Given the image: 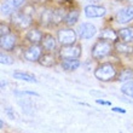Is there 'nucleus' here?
Returning a JSON list of instances; mask_svg holds the SVG:
<instances>
[{"label": "nucleus", "mask_w": 133, "mask_h": 133, "mask_svg": "<svg viewBox=\"0 0 133 133\" xmlns=\"http://www.w3.org/2000/svg\"><path fill=\"white\" fill-rule=\"evenodd\" d=\"M95 76L99 81H111L116 76V69L111 63H103L95 70Z\"/></svg>", "instance_id": "obj_1"}, {"label": "nucleus", "mask_w": 133, "mask_h": 133, "mask_svg": "<svg viewBox=\"0 0 133 133\" xmlns=\"http://www.w3.org/2000/svg\"><path fill=\"white\" fill-rule=\"evenodd\" d=\"M111 52V45L110 42L107 40H102L99 39V41H97L92 47V57L95 59H101L104 58Z\"/></svg>", "instance_id": "obj_2"}, {"label": "nucleus", "mask_w": 133, "mask_h": 133, "mask_svg": "<svg viewBox=\"0 0 133 133\" xmlns=\"http://www.w3.org/2000/svg\"><path fill=\"white\" fill-rule=\"evenodd\" d=\"M81 46L80 45H69L62 46L59 50V57L62 59H71V58H79L81 56Z\"/></svg>", "instance_id": "obj_3"}, {"label": "nucleus", "mask_w": 133, "mask_h": 133, "mask_svg": "<svg viewBox=\"0 0 133 133\" xmlns=\"http://www.w3.org/2000/svg\"><path fill=\"white\" fill-rule=\"evenodd\" d=\"M58 40H59L62 46L74 45L76 41V33H75V30L70 28L61 29L58 32Z\"/></svg>", "instance_id": "obj_4"}, {"label": "nucleus", "mask_w": 133, "mask_h": 133, "mask_svg": "<svg viewBox=\"0 0 133 133\" xmlns=\"http://www.w3.org/2000/svg\"><path fill=\"white\" fill-rule=\"evenodd\" d=\"M12 23L18 28H28L32 24V17L25 12H16L12 16Z\"/></svg>", "instance_id": "obj_5"}, {"label": "nucleus", "mask_w": 133, "mask_h": 133, "mask_svg": "<svg viewBox=\"0 0 133 133\" xmlns=\"http://www.w3.org/2000/svg\"><path fill=\"white\" fill-rule=\"evenodd\" d=\"M25 0H6L4 4H1V15L9 16L15 10H17L22 5H24Z\"/></svg>", "instance_id": "obj_6"}, {"label": "nucleus", "mask_w": 133, "mask_h": 133, "mask_svg": "<svg viewBox=\"0 0 133 133\" xmlns=\"http://www.w3.org/2000/svg\"><path fill=\"white\" fill-rule=\"evenodd\" d=\"M96 33H97V28L92 23L85 22V23H81V25L79 27V35L81 39H85V40L93 38Z\"/></svg>", "instance_id": "obj_7"}, {"label": "nucleus", "mask_w": 133, "mask_h": 133, "mask_svg": "<svg viewBox=\"0 0 133 133\" xmlns=\"http://www.w3.org/2000/svg\"><path fill=\"white\" fill-rule=\"evenodd\" d=\"M132 19H133V5L127 6L125 9H121L117 12V15H116V21L119 22V23H121V24L128 23Z\"/></svg>", "instance_id": "obj_8"}, {"label": "nucleus", "mask_w": 133, "mask_h": 133, "mask_svg": "<svg viewBox=\"0 0 133 133\" xmlns=\"http://www.w3.org/2000/svg\"><path fill=\"white\" fill-rule=\"evenodd\" d=\"M107 14V10L102 6H97V5H88L85 7V15L88 18H98L103 17Z\"/></svg>", "instance_id": "obj_9"}, {"label": "nucleus", "mask_w": 133, "mask_h": 133, "mask_svg": "<svg viewBox=\"0 0 133 133\" xmlns=\"http://www.w3.org/2000/svg\"><path fill=\"white\" fill-rule=\"evenodd\" d=\"M40 57H41V49L38 45H32L24 52V58L29 62H36Z\"/></svg>", "instance_id": "obj_10"}, {"label": "nucleus", "mask_w": 133, "mask_h": 133, "mask_svg": "<svg viewBox=\"0 0 133 133\" xmlns=\"http://www.w3.org/2000/svg\"><path fill=\"white\" fill-rule=\"evenodd\" d=\"M25 38H27V40H28L30 44H33V45H38V44H40V42L42 41L44 35H42V33L40 32V30L33 28V29H30V30H28L27 35H25Z\"/></svg>", "instance_id": "obj_11"}, {"label": "nucleus", "mask_w": 133, "mask_h": 133, "mask_svg": "<svg viewBox=\"0 0 133 133\" xmlns=\"http://www.w3.org/2000/svg\"><path fill=\"white\" fill-rule=\"evenodd\" d=\"M16 45V36L15 35H5V36H1V40H0V46H1V50H5V51H11V50L15 47Z\"/></svg>", "instance_id": "obj_12"}, {"label": "nucleus", "mask_w": 133, "mask_h": 133, "mask_svg": "<svg viewBox=\"0 0 133 133\" xmlns=\"http://www.w3.org/2000/svg\"><path fill=\"white\" fill-rule=\"evenodd\" d=\"M80 61L77 58H71V59H63L61 62V65L64 70L66 71H73V70H76L79 66H80Z\"/></svg>", "instance_id": "obj_13"}, {"label": "nucleus", "mask_w": 133, "mask_h": 133, "mask_svg": "<svg viewBox=\"0 0 133 133\" xmlns=\"http://www.w3.org/2000/svg\"><path fill=\"white\" fill-rule=\"evenodd\" d=\"M41 44H42V47H44V50L49 51V52L53 51V50L56 49V45H57L55 38H53L52 35H50V34L44 35V39H42Z\"/></svg>", "instance_id": "obj_14"}, {"label": "nucleus", "mask_w": 133, "mask_h": 133, "mask_svg": "<svg viewBox=\"0 0 133 133\" xmlns=\"http://www.w3.org/2000/svg\"><path fill=\"white\" fill-rule=\"evenodd\" d=\"M117 36H119L117 33H115V30H112L111 28H104L99 34V39L107 41H116Z\"/></svg>", "instance_id": "obj_15"}, {"label": "nucleus", "mask_w": 133, "mask_h": 133, "mask_svg": "<svg viewBox=\"0 0 133 133\" xmlns=\"http://www.w3.org/2000/svg\"><path fill=\"white\" fill-rule=\"evenodd\" d=\"M119 38L122 40L123 42H130L133 40V27H127V28H122L117 32Z\"/></svg>", "instance_id": "obj_16"}, {"label": "nucleus", "mask_w": 133, "mask_h": 133, "mask_svg": "<svg viewBox=\"0 0 133 133\" xmlns=\"http://www.w3.org/2000/svg\"><path fill=\"white\" fill-rule=\"evenodd\" d=\"M12 76L17 80H22V81H27V82H38V80L35 79L34 75L29 73H23V71H14Z\"/></svg>", "instance_id": "obj_17"}, {"label": "nucleus", "mask_w": 133, "mask_h": 133, "mask_svg": "<svg viewBox=\"0 0 133 133\" xmlns=\"http://www.w3.org/2000/svg\"><path fill=\"white\" fill-rule=\"evenodd\" d=\"M79 11L77 10H71L69 11L68 14L65 15V17H64V23L66 25H74L79 21Z\"/></svg>", "instance_id": "obj_18"}, {"label": "nucleus", "mask_w": 133, "mask_h": 133, "mask_svg": "<svg viewBox=\"0 0 133 133\" xmlns=\"http://www.w3.org/2000/svg\"><path fill=\"white\" fill-rule=\"evenodd\" d=\"M38 62L44 66H52L56 63V59L51 53H45V55H41V57L39 58Z\"/></svg>", "instance_id": "obj_19"}, {"label": "nucleus", "mask_w": 133, "mask_h": 133, "mask_svg": "<svg viewBox=\"0 0 133 133\" xmlns=\"http://www.w3.org/2000/svg\"><path fill=\"white\" fill-rule=\"evenodd\" d=\"M115 49L117 52L120 53H133V46L132 45H128L127 42H115Z\"/></svg>", "instance_id": "obj_20"}, {"label": "nucleus", "mask_w": 133, "mask_h": 133, "mask_svg": "<svg viewBox=\"0 0 133 133\" xmlns=\"http://www.w3.org/2000/svg\"><path fill=\"white\" fill-rule=\"evenodd\" d=\"M64 12L62 10H53L52 11V18H51V24H58L62 21H64Z\"/></svg>", "instance_id": "obj_21"}, {"label": "nucleus", "mask_w": 133, "mask_h": 133, "mask_svg": "<svg viewBox=\"0 0 133 133\" xmlns=\"http://www.w3.org/2000/svg\"><path fill=\"white\" fill-rule=\"evenodd\" d=\"M133 79V70L132 69H123L117 76V81L125 82V81H131Z\"/></svg>", "instance_id": "obj_22"}, {"label": "nucleus", "mask_w": 133, "mask_h": 133, "mask_svg": "<svg viewBox=\"0 0 133 133\" xmlns=\"http://www.w3.org/2000/svg\"><path fill=\"white\" fill-rule=\"evenodd\" d=\"M121 92L123 95L133 98V81H127L126 84H123L121 87Z\"/></svg>", "instance_id": "obj_23"}, {"label": "nucleus", "mask_w": 133, "mask_h": 133, "mask_svg": "<svg viewBox=\"0 0 133 133\" xmlns=\"http://www.w3.org/2000/svg\"><path fill=\"white\" fill-rule=\"evenodd\" d=\"M51 18H52V11L51 10L45 11L41 15V24H44V25L51 24Z\"/></svg>", "instance_id": "obj_24"}, {"label": "nucleus", "mask_w": 133, "mask_h": 133, "mask_svg": "<svg viewBox=\"0 0 133 133\" xmlns=\"http://www.w3.org/2000/svg\"><path fill=\"white\" fill-rule=\"evenodd\" d=\"M0 62L1 64H5V65H10V64L14 63V58L9 55H5V53H1L0 55Z\"/></svg>", "instance_id": "obj_25"}, {"label": "nucleus", "mask_w": 133, "mask_h": 133, "mask_svg": "<svg viewBox=\"0 0 133 133\" xmlns=\"http://www.w3.org/2000/svg\"><path fill=\"white\" fill-rule=\"evenodd\" d=\"M9 33H10V29H9V27H7L6 24H0V34H1V36H5V35H9Z\"/></svg>", "instance_id": "obj_26"}, {"label": "nucleus", "mask_w": 133, "mask_h": 133, "mask_svg": "<svg viewBox=\"0 0 133 133\" xmlns=\"http://www.w3.org/2000/svg\"><path fill=\"white\" fill-rule=\"evenodd\" d=\"M5 112H6L7 115L10 116V119H15V112L12 111L10 108H6V109H5Z\"/></svg>", "instance_id": "obj_27"}, {"label": "nucleus", "mask_w": 133, "mask_h": 133, "mask_svg": "<svg viewBox=\"0 0 133 133\" xmlns=\"http://www.w3.org/2000/svg\"><path fill=\"white\" fill-rule=\"evenodd\" d=\"M21 95H29V96H36V97H39V93L33 92V91H23V92H21Z\"/></svg>", "instance_id": "obj_28"}, {"label": "nucleus", "mask_w": 133, "mask_h": 133, "mask_svg": "<svg viewBox=\"0 0 133 133\" xmlns=\"http://www.w3.org/2000/svg\"><path fill=\"white\" fill-rule=\"evenodd\" d=\"M96 102H97L98 104H102V105H111L110 102H105V101H102V99H97Z\"/></svg>", "instance_id": "obj_29"}, {"label": "nucleus", "mask_w": 133, "mask_h": 133, "mask_svg": "<svg viewBox=\"0 0 133 133\" xmlns=\"http://www.w3.org/2000/svg\"><path fill=\"white\" fill-rule=\"evenodd\" d=\"M112 110L114 111H119V112H126L123 109H120V108H112Z\"/></svg>", "instance_id": "obj_30"}, {"label": "nucleus", "mask_w": 133, "mask_h": 133, "mask_svg": "<svg viewBox=\"0 0 133 133\" xmlns=\"http://www.w3.org/2000/svg\"><path fill=\"white\" fill-rule=\"evenodd\" d=\"M86 1H90L91 4H95V3H98L99 0H86Z\"/></svg>", "instance_id": "obj_31"}, {"label": "nucleus", "mask_w": 133, "mask_h": 133, "mask_svg": "<svg viewBox=\"0 0 133 133\" xmlns=\"http://www.w3.org/2000/svg\"><path fill=\"white\" fill-rule=\"evenodd\" d=\"M4 86H5V82H4V81H1V88H4Z\"/></svg>", "instance_id": "obj_32"}, {"label": "nucleus", "mask_w": 133, "mask_h": 133, "mask_svg": "<svg viewBox=\"0 0 133 133\" xmlns=\"http://www.w3.org/2000/svg\"><path fill=\"white\" fill-rule=\"evenodd\" d=\"M127 1H128V0H127Z\"/></svg>", "instance_id": "obj_33"}]
</instances>
